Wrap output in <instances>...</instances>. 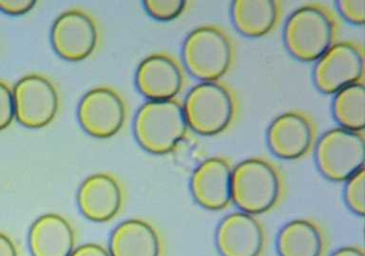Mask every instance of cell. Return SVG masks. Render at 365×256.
Listing matches in <instances>:
<instances>
[{
    "label": "cell",
    "instance_id": "18",
    "mask_svg": "<svg viewBox=\"0 0 365 256\" xmlns=\"http://www.w3.org/2000/svg\"><path fill=\"white\" fill-rule=\"evenodd\" d=\"M110 256H163L158 230L144 219H128L113 230L110 239Z\"/></svg>",
    "mask_w": 365,
    "mask_h": 256
},
{
    "label": "cell",
    "instance_id": "14",
    "mask_svg": "<svg viewBox=\"0 0 365 256\" xmlns=\"http://www.w3.org/2000/svg\"><path fill=\"white\" fill-rule=\"evenodd\" d=\"M232 161L227 156H210L201 162L190 178V191L197 204L218 212L232 204Z\"/></svg>",
    "mask_w": 365,
    "mask_h": 256
},
{
    "label": "cell",
    "instance_id": "11",
    "mask_svg": "<svg viewBox=\"0 0 365 256\" xmlns=\"http://www.w3.org/2000/svg\"><path fill=\"white\" fill-rule=\"evenodd\" d=\"M268 147L277 158L298 161L315 149L318 129L307 111L290 110L276 117L268 127Z\"/></svg>",
    "mask_w": 365,
    "mask_h": 256
},
{
    "label": "cell",
    "instance_id": "19",
    "mask_svg": "<svg viewBox=\"0 0 365 256\" xmlns=\"http://www.w3.org/2000/svg\"><path fill=\"white\" fill-rule=\"evenodd\" d=\"M282 13L284 6L279 0H236L231 5V18L237 31L252 38L275 31Z\"/></svg>",
    "mask_w": 365,
    "mask_h": 256
},
{
    "label": "cell",
    "instance_id": "27",
    "mask_svg": "<svg viewBox=\"0 0 365 256\" xmlns=\"http://www.w3.org/2000/svg\"><path fill=\"white\" fill-rule=\"evenodd\" d=\"M330 256H365V252L361 245L353 244L339 247Z\"/></svg>",
    "mask_w": 365,
    "mask_h": 256
},
{
    "label": "cell",
    "instance_id": "20",
    "mask_svg": "<svg viewBox=\"0 0 365 256\" xmlns=\"http://www.w3.org/2000/svg\"><path fill=\"white\" fill-rule=\"evenodd\" d=\"M333 114L341 127L356 132H364V82H356L336 93L333 101Z\"/></svg>",
    "mask_w": 365,
    "mask_h": 256
},
{
    "label": "cell",
    "instance_id": "8",
    "mask_svg": "<svg viewBox=\"0 0 365 256\" xmlns=\"http://www.w3.org/2000/svg\"><path fill=\"white\" fill-rule=\"evenodd\" d=\"M313 81L324 94H336L349 85L364 82V46L354 40L336 41L317 60Z\"/></svg>",
    "mask_w": 365,
    "mask_h": 256
},
{
    "label": "cell",
    "instance_id": "21",
    "mask_svg": "<svg viewBox=\"0 0 365 256\" xmlns=\"http://www.w3.org/2000/svg\"><path fill=\"white\" fill-rule=\"evenodd\" d=\"M365 169H361L345 181L344 201L351 212L359 216L365 213Z\"/></svg>",
    "mask_w": 365,
    "mask_h": 256
},
{
    "label": "cell",
    "instance_id": "3",
    "mask_svg": "<svg viewBox=\"0 0 365 256\" xmlns=\"http://www.w3.org/2000/svg\"><path fill=\"white\" fill-rule=\"evenodd\" d=\"M235 42L222 26H199L185 39L182 56L184 67L202 82L221 81L236 61Z\"/></svg>",
    "mask_w": 365,
    "mask_h": 256
},
{
    "label": "cell",
    "instance_id": "10",
    "mask_svg": "<svg viewBox=\"0 0 365 256\" xmlns=\"http://www.w3.org/2000/svg\"><path fill=\"white\" fill-rule=\"evenodd\" d=\"M128 105L124 96L110 85L91 88L83 96L77 118L83 130L98 139L115 136L124 127Z\"/></svg>",
    "mask_w": 365,
    "mask_h": 256
},
{
    "label": "cell",
    "instance_id": "25",
    "mask_svg": "<svg viewBox=\"0 0 365 256\" xmlns=\"http://www.w3.org/2000/svg\"><path fill=\"white\" fill-rule=\"evenodd\" d=\"M33 0H0V11L10 16H22L36 7Z\"/></svg>",
    "mask_w": 365,
    "mask_h": 256
},
{
    "label": "cell",
    "instance_id": "1",
    "mask_svg": "<svg viewBox=\"0 0 365 256\" xmlns=\"http://www.w3.org/2000/svg\"><path fill=\"white\" fill-rule=\"evenodd\" d=\"M287 193L281 167L267 156H251L233 168L232 203L254 215L272 212Z\"/></svg>",
    "mask_w": 365,
    "mask_h": 256
},
{
    "label": "cell",
    "instance_id": "7",
    "mask_svg": "<svg viewBox=\"0 0 365 256\" xmlns=\"http://www.w3.org/2000/svg\"><path fill=\"white\" fill-rule=\"evenodd\" d=\"M13 92L14 117L23 127L37 129L56 119L61 99L58 87L50 77L29 73L19 80Z\"/></svg>",
    "mask_w": 365,
    "mask_h": 256
},
{
    "label": "cell",
    "instance_id": "2",
    "mask_svg": "<svg viewBox=\"0 0 365 256\" xmlns=\"http://www.w3.org/2000/svg\"><path fill=\"white\" fill-rule=\"evenodd\" d=\"M341 23L327 5L307 3L288 17L284 41L288 53L302 62L317 61L336 41Z\"/></svg>",
    "mask_w": 365,
    "mask_h": 256
},
{
    "label": "cell",
    "instance_id": "6",
    "mask_svg": "<svg viewBox=\"0 0 365 256\" xmlns=\"http://www.w3.org/2000/svg\"><path fill=\"white\" fill-rule=\"evenodd\" d=\"M314 150L319 172L331 181H346L364 169V132L333 128L317 141Z\"/></svg>",
    "mask_w": 365,
    "mask_h": 256
},
{
    "label": "cell",
    "instance_id": "12",
    "mask_svg": "<svg viewBox=\"0 0 365 256\" xmlns=\"http://www.w3.org/2000/svg\"><path fill=\"white\" fill-rule=\"evenodd\" d=\"M135 82L139 92L150 101L176 99L187 87V70L170 53H153L140 63Z\"/></svg>",
    "mask_w": 365,
    "mask_h": 256
},
{
    "label": "cell",
    "instance_id": "28",
    "mask_svg": "<svg viewBox=\"0 0 365 256\" xmlns=\"http://www.w3.org/2000/svg\"><path fill=\"white\" fill-rule=\"evenodd\" d=\"M0 256H17L14 242L1 233H0Z\"/></svg>",
    "mask_w": 365,
    "mask_h": 256
},
{
    "label": "cell",
    "instance_id": "17",
    "mask_svg": "<svg viewBox=\"0 0 365 256\" xmlns=\"http://www.w3.org/2000/svg\"><path fill=\"white\" fill-rule=\"evenodd\" d=\"M76 236L70 222L57 213H46L31 225L29 246L33 256H71Z\"/></svg>",
    "mask_w": 365,
    "mask_h": 256
},
{
    "label": "cell",
    "instance_id": "22",
    "mask_svg": "<svg viewBox=\"0 0 365 256\" xmlns=\"http://www.w3.org/2000/svg\"><path fill=\"white\" fill-rule=\"evenodd\" d=\"M190 2L185 0H147L144 8L148 16L158 21H171L187 10Z\"/></svg>",
    "mask_w": 365,
    "mask_h": 256
},
{
    "label": "cell",
    "instance_id": "23",
    "mask_svg": "<svg viewBox=\"0 0 365 256\" xmlns=\"http://www.w3.org/2000/svg\"><path fill=\"white\" fill-rule=\"evenodd\" d=\"M14 118V92L10 85L0 80V130L10 127Z\"/></svg>",
    "mask_w": 365,
    "mask_h": 256
},
{
    "label": "cell",
    "instance_id": "26",
    "mask_svg": "<svg viewBox=\"0 0 365 256\" xmlns=\"http://www.w3.org/2000/svg\"><path fill=\"white\" fill-rule=\"evenodd\" d=\"M71 256H110V255L100 245L85 244L73 250Z\"/></svg>",
    "mask_w": 365,
    "mask_h": 256
},
{
    "label": "cell",
    "instance_id": "5",
    "mask_svg": "<svg viewBox=\"0 0 365 256\" xmlns=\"http://www.w3.org/2000/svg\"><path fill=\"white\" fill-rule=\"evenodd\" d=\"M182 102L178 98L148 101L134 119V136L143 149L155 155L175 150L188 132Z\"/></svg>",
    "mask_w": 365,
    "mask_h": 256
},
{
    "label": "cell",
    "instance_id": "13",
    "mask_svg": "<svg viewBox=\"0 0 365 256\" xmlns=\"http://www.w3.org/2000/svg\"><path fill=\"white\" fill-rule=\"evenodd\" d=\"M215 241L222 256H264L269 244L262 221L242 210L230 213L220 222Z\"/></svg>",
    "mask_w": 365,
    "mask_h": 256
},
{
    "label": "cell",
    "instance_id": "9",
    "mask_svg": "<svg viewBox=\"0 0 365 256\" xmlns=\"http://www.w3.org/2000/svg\"><path fill=\"white\" fill-rule=\"evenodd\" d=\"M101 40L98 21L93 14L81 8L63 11L53 22L51 41L62 59L82 61L96 53Z\"/></svg>",
    "mask_w": 365,
    "mask_h": 256
},
{
    "label": "cell",
    "instance_id": "16",
    "mask_svg": "<svg viewBox=\"0 0 365 256\" xmlns=\"http://www.w3.org/2000/svg\"><path fill=\"white\" fill-rule=\"evenodd\" d=\"M329 246L327 228L314 218L293 219L277 238L279 256H327Z\"/></svg>",
    "mask_w": 365,
    "mask_h": 256
},
{
    "label": "cell",
    "instance_id": "15",
    "mask_svg": "<svg viewBox=\"0 0 365 256\" xmlns=\"http://www.w3.org/2000/svg\"><path fill=\"white\" fill-rule=\"evenodd\" d=\"M124 203V190L115 176L97 173L80 185L77 204L88 220L107 222L115 218Z\"/></svg>",
    "mask_w": 365,
    "mask_h": 256
},
{
    "label": "cell",
    "instance_id": "4",
    "mask_svg": "<svg viewBox=\"0 0 365 256\" xmlns=\"http://www.w3.org/2000/svg\"><path fill=\"white\" fill-rule=\"evenodd\" d=\"M188 127L199 135H221L235 124L240 102L235 90L221 81L202 82L182 102Z\"/></svg>",
    "mask_w": 365,
    "mask_h": 256
},
{
    "label": "cell",
    "instance_id": "24",
    "mask_svg": "<svg viewBox=\"0 0 365 256\" xmlns=\"http://www.w3.org/2000/svg\"><path fill=\"white\" fill-rule=\"evenodd\" d=\"M336 7L341 16L351 24L358 26L364 24V0H341L336 3Z\"/></svg>",
    "mask_w": 365,
    "mask_h": 256
}]
</instances>
